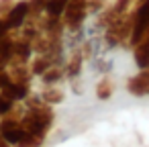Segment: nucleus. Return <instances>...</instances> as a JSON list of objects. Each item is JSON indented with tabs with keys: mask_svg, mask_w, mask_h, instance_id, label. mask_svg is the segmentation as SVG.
Returning a JSON list of instances; mask_svg holds the SVG:
<instances>
[{
	"mask_svg": "<svg viewBox=\"0 0 149 147\" xmlns=\"http://www.w3.org/2000/svg\"><path fill=\"white\" fill-rule=\"evenodd\" d=\"M29 17H31V6H29V0H17V2L13 4V8L6 13L4 21H6V25H8L10 33H13V31H21V29L27 25Z\"/></svg>",
	"mask_w": 149,
	"mask_h": 147,
	"instance_id": "3",
	"label": "nucleus"
},
{
	"mask_svg": "<svg viewBox=\"0 0 149 147\" xmlns=\"http://www.w3.org/2000/svg\"><path fill=\"white\" fill-rule=\"evenodd\" d=\"M39 96H41V100H43L45 104H49V106L61 104V102H63V98H65L63 90H59L57 86H49V88H45V90H43Z\"/></svg>",
	"mask_w": 149,
	"mask_h": 147,
	"instance_id": "13",
	"label": "nucleus"
},
{
	"mask_svg": "<svg viewBox=\"0 0 149 147\" xmlns=\"http://www.w3.org/2000/svg\"><path fill=\"white\" fill-rule=\"evenodd\" d=\"M114 94V84L108 76H102L96 84V98L98 100H110V96Z\"/></svg>",
	"mask_w": 149,
	"mask_h": 147,
	"instance_id": "14",
	"label": "nucleus"
},
{
	"mask_svg": "<svg viewBox=\"0 0 149 147\" xmlns=\"http://www.w3.org/2000/svg\"><path fill=\"white\" fill-rule=\"evenodd\" d=\"M125 88H127L129 94H133L137 98L149 96V70H139L135 76L127 78Z\"/></svg>",
	"mask_w": 149,
	"mask_h": 147,
	"instance_id": "4",
	"label": "nucleus"
},
{
	"mask_svg": "<svg viewBox=\"0 0 149 147\" xmlns=\"http://www.w3.org/2000/svg\"><path fill=\"white\" fill-rule=\"evenodd\" d=\"M35 51H33V43L23 39L21 35L15 37V45H13V61L10 63H31Z\"/></svg>",
	"mask_w": 149,
	"mask_h": 147,
	"instance_id": "6",
	"label": "nucleus"
},
{
	"mask_svg": "<svg viewBox=\"0 0 149 147\" xmlns=\"http://www.w3.org/2000/svg\"><path fill=\"white\" fill-rule=\"evenodd\" d=\"M133 59L139 70H149V33L133 47Z\"/></svg>",
	"mask_w": 149,
	"mask_h": 147,
	"instance_id": "8",
	"label": "nucleus"
},
{
	"mask_svg": "<svg viewBox=\"0 0 149 147\" xmlns=\"http://www.w3.org/2000/svg\"><path fill=\"white\" fill-rule=\"evenodd\" d=\"M135 4H137V0H112V6H114V10H116L120 17H123V15H129Z\"/></svg>",
	"mask_w": 149,
	"mask_h": 147,
	"instance_id": "18",
	"label": "nucleus"
},
{
	"mask_svg": "<svg viewBox=\"0 0 149 147\" xmlns=\"http://www.w3.org/2000/svg\"><path fill=\"white\" fill-rule=\"evenodd\" d=\"M15 2H17V0H0V17L4 19V17H6V13L13 8V4H15Z\"/></svg>",
	"mask_w": 149,
	"mask_h": 147,
	"instance_id": "20",
	"label": "nucleus"
},
{
	"mask_svg": "<svg viewBox=\"0 0 149 147\" xmlns=\"http://www.w3.org/2000/svg\"><path fill=\"white\" fill-rule=\"evenodd\" d=\"M70 4V0H49L47 2V8H45V17H51V19H61L65 8Z\"/></svg>",
	"mask_w": 149,
	"mask_h": 147,
	"instance_id": "16",
	"label": "nucleus"
},
{
	"mask_svg": "<svg viewBox=\"0 0 149 147\" xmlns=\"http://www.w3.org/2000/svg\"><path fill=\"white\" fill-rule=\"evenodd\" d=\"M84 51H82V47H78V49H74L70 55H68V59H65V63H63V72H65V78L72 82V80H78L80 76H82V70H84Z\"/></svg>",
	"mask_w": 149,
	"mask_h": 147,
	"instance_id": "5",
	"label": "nucleus"
},
{
	"mask_svg": "<svg viewBox=\"0 0 149 147\" xmlns=\"http://www.w3.org/2000/svg\"><path fill=\"white\" fill-rule=\"evenodd\" d=\"M21 114L19 110H15L13 114L0 118V135L2 139L10 145V147H41L43 141L35 139L23 125H21Z\"/></svg>",
	"mask_w": 149,
	"mask_h": 147,
	"instance_id": "2",
	"label": "nucleus"
},
{
	"mask_svg": "<svg viewBox=\"0 0 149 147\" xmlns=\"http://www.w3.org/2000/svg\"><path fill=\"white\" fill-rule=\"evenodd\" d=\"M6 72L10 74V80H13V82H25V84H31L33 74H31L29 63H10V65L6 68Z\"/></svg>",
	"mask_w": 149,
	"mask_h": 147,
	"instance_id": "9",
	"label": "nucleus"
},
{
	"mask_svg": "<svg viewBox=\"0 0 149 147\" xmlns=\"http://www.w3.org/2000/svg\"><path fill=\"white\" fill-rule=\"evenodd\" d=\"M55 65V61L51 59V57H47V55H33V59H31V63H29V68H31V74L33 76H37V78H41L49 68H53Z\"/></svg>",
	"mask_w": 149,
	"mask_h": 147,
	"instance_id": "10",
	"label": "nucleus"
},
{
	"mask_svg": "<svg viewBox=\"0 0 149 147\" xmlns=\"http://www.w3.org/2000/svg\"><path fill=\"white\" fill-rule=\"evenodd\" d=\"M61 80H65L63 65H53V68H49V70L41 76V82H43L45 88H49V86H57Z\"/></svg>",
	"mask_w": 149,
	"mask_h": 147,
	"instance_id": "12",
	"label": "nucleus"
},
{
	"mask_svg": "<svg viewBox=\"0 0 149 147\" xmlns=\"http://www.w3.org/2000/svg\"><path fill=\"white\" fill-rule=\"evenodd\" d=\"M13 45H15V37L8 35L6 39L0 41V70H6L13 61Z\"/></svg>",
	"mask_w": 149,
	"mask_h": 147,
	"instance_id": "11",
	"label": "nucleus"
},
{
	"mask_svg": "<svg viewBox=\"0 0 149 147\" xmlns=\"http://www.w3.org/2000/svg\"><path fill=\"white\" fill-rule=\"evenodd\" d=\"M55 123V112H53V106L45 104V102H39V104H31L23 110L21 114V125L39 141H45L47 139V133L51 131Z\"/></svg>",
	"mask_w": 149,
	"mask_h": 147,
	"instance_id": "1",
	"label": "nucleus"
},
{
	"mask_svg": "<svg viewBox=\"0 0 149 147\" xmlns=\"http://www.w3.org/2000/svg\"><path fill=\"white\" fill-rule=\"evenodd\" d=\"M110 2L112 0H88V10H90V15H100Z\"/></svg>",
	"mask_w": 149,
	"mask_h": 147,
	"instance_id": "19",
	"label": "nucleus"
},
{
	"mask_svg": "<svg viewBox=\"0 0 149 147\" xmlns=\"http://www.w3.org/2000/svg\"><path fill=\"white\" fill-rule=\"evenodd\" d=\"M2 92L6 98H10L13 102H25L29 96H31V84H25V82H10L8 86H4Z\"/></svg>",
	"mask_w": 149,
	"mask_h": 147,
	"instance_id": "7",
	"label": "nucleus"
},
{
	"mask_svg": "<svg viewBox=\"0 0 149 147\" xmlns=\"http://www.w3.org/2000/svg\"><path fill=\"white\" fill-rule=\"evenodd\" d=\"M0 147H10V145H8V143L2 139V135H0Z\"/></svg>",
	"mask_w": 149,
	"mask_h": 147,
	"instance_id": "22",
	"label": "nucleus"
},
{
	"mask_svg": "<svg viewBox=\"0 0 149 147\" xmlns=\"http://www.w3.org/2000/svg\"><path fill=\"white\" fill-rule=\"evenodd\" d=\"M8 35H10V29H8L6 21H4L2 17H0V41H2V39H6Z\"/></svg>",
	"mask_w": 149,
	"mask_h": 147,
	"instance_id": "21",
	"label": "nucleus"
},
{
	"mask_svg": "<svg viewBox=\"0 0 149 147\" xmlns=\"http://www.w3.org/2000/svg\"><path fill=\"white\" fill-rule=\"evenodd\" d=\"M49 0H29V6H31V17L29 21L35 25H41L43 17H45V8H47Z\"/></svg>",
	"mask_w": 149,
	"mask_h": 147,
	"instance_id": "15",
	"label": "nucleus"
},
{
	"mask_svg": "<svg viewBox=\"0 0 149 147\" xmlns=\"http://www.w3.org/2000/svg\"><path fill=\"white\" fill-rule=\"evenodd\" d=\"M15 110H17V102H13L10 98H6L2 92H0V118L13 114Z\"/></svg>",
	"mask_w": 149,
	"mask_h": 147,
	"instance_id": "17",
	"label": "nucleus"
}]
</instances>
